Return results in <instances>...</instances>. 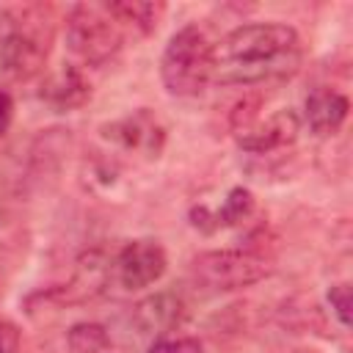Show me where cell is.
<instances>
[{"label":"cell","mask_w":353,"mask_h":353,"mask_svg":"<svg viewBox=\"0 0 353 353\" xmlns=\"http://www.w3.org/2000/svg\"><path fill=\"white\" fill-rule=\"evenodd\" d=\"M303 41L284 22H248L229 30L212 52V80L221 85H256L298 72Z\"/></svg>","instance_id":"cell-1"},{"label":"cell","mask_w":353,"mask_h":353,"mask_svg":"<svg viewBox=\"0 0 353 353\" xmlns=\"http://www.w3.org/2000/svg\"><path fill=\"white\" fill-rule=\"evenodd\" d=\"M55 22L50 8L36 3L8 6L0 11V72L11 80L36 77L50 55Z\"/></svg>","instance_id":"cell-2"},{"label":"cell","mask_w":353,"mask_h":353,"mask_svg":"<svg viewBox=\"0 0 353 353\" xmlns=\"http://www.w3.org/2000/svg\"><path fill=\"white\" fill-rule=\"evenodd\" d=\"M215 44L199 25L179 28L160 58V80L171 97H196L212 80Z\"/></svg>","instance_id":"cell-3"},{"label":"cell","mask_w":353,"mask_h":353,"mask_svg":"<svg viewBox=\"0 0 353 353\" xmlns=\"http://www.w3.org/2000/svg\"><path fill=\"white\" fill-rule=\"evenodd\" d=\"M124 28L108 14L105 6L77 3L66 14V47L83 66H105L119 55Z\"/></svg>","instance_id":"cell-4"},{"label":"cell","mask_w":353,"mask_h":353,"mask_svg":"<svg viewBox=\"0 0 353 353\" xmlns=\"http://www.w3.org/2000/svg\"><path fill=\"white\" fill-rule=\"evenodd\" d=\"M190 273L201 287L232 292L251 287L270 276V262L254 251L243 248H215L201 251L190 259Z\"/></svg>","instance_id":"cell-5"},{"label":"cell","mask_w":353,"mask_h":353,"mask_svg":"<svg viewBox=\"0 0 353 353\" xmlns=\"http://www.w3.org/2000/svg\"><path fill=\"white\" fill-rule=\"evenodd\" d=\"M165 265L168 256L157 240L152 237L130 240L113 254V279L124 290H143L163 279Z\"/></svg>","instance_id":"cell-6"},{"label":"cell","mask_w":353,"mask_h":353,"mask_svg":"<svg viewBox=\"0 0 353 353\" xmlns=\"http://www.w3.org/2000/svg\"><path fill=\"white\" fill-rule=\"evenodd\" d=\"M113 279V256L105 248H88L74 259L69 281L55 290L58 303H85L99 298Z\"/></svg>","instance_id":"cell-7"},{"label":"cell","mask_w":353,"mask_h":353,"mask_svg":"<svg viewBox=\"0 0 353 353\" xmlns=\"http://www.w3.org/2000/svg\"><path fill=\"white\" fill-rule=\"evenodd\" d=\"M102 132H105L108 141L119 143L121 149L138 152V154H149V157H154L160 152L163 141H165L163 124L146 108H141V110H135V113H130V116H124V119H119L113 124H105Z\"/></svg>","instance_id":"cell-8"},{"label":"cell","mask_w":353,"mask_h":353,"mask_svg":"<svg viewBox=\"0 0 353 353\" xmlns=\"http://www.w3.org/2000/svg\"><path fill=\"white\" fill-rule=\"evenodd\" d=\"M301 132V119L284 108V110H276L270 113L265 121H251L248 127H243L237 135V143L245 149V152H254V154H268V152H276V149H284L290 146Z\"/></svg>","instance_id":"cell-9"},{"label":"cell","mask_w":353,"mask_h":353,"mask_svg":"<svg viewBox=\"0 0 353 353\" xmlns=\"http://www.w3.org/2000/svg\"><path fill=\"white\" fill-rule=\"evenodd\" d=\"M185 320V301L174 290H160L141 298L132 306V323L141 334L163 336L171 334Z\"/></svg>","instance_id":"cell-10"},{"label":"cell","mask_w":353,"mask_h":353,"mask_svg":"<svg viewBox=\"0 0 353 353\" xmlns=\"http://www.w3.org/2000/svg\"><path fill=\"white\" fill-rule=\"evenodd\" d=\"M347 110H350L347 97L339 94L336 88H328V85L312 88L303 99V121L320 138L339 132L345 119H347Z\"/></svg>","instance_id":"cell-11"},{"label":"cell","mask_w":353,"mask_h":353,"mask_svg":"<svg viewBox=\"0 0 353 353\" xmlns=\"http://www.w3.org/2000/svg\"><path fill=\"white\" fill-rule=\"evenodd\" d=\"M39 97H41L52 110L69 113V110L80 108V105L91 97V85H88V80L83 77V72L69 63V66L52 72V74L41 83Z\"/></svg>","instance_id":"cell-12"},{"label":"cell","mask_w":353,"mask_h":353,"mask_svg":"<svg viewBox=\"0 0 353 353\" xmlns=\"http://www.w3.org/2000/svg\"><path fill=\"white\" fill-rule=\"evenodd\" d=\"M254 212V196L245 188H232L218 210H210L207 204H199L190 210V223L201 232H218L226 226L243 223Z\"/></svg>","instance_id":"cell-13"},{"label":"cell","mask_w":353,"mask_h":353,"mask_svg":"<svg viewBox=\"0 0 353 353\" xmlns=\"http://www.w3.org/2000/svg\"><path fill=\"white\" fill-rule=\"evenodd\" d=\"M108 14L121 28H135L138 33H152L165 11L163 3H143V0H121V3H105Z\"/></svg>","instance_id":"cell-14"},{"label":"cell","mask_w":353,"mask_h":353,"mask_svg":"<svg viewBox=\"0 0 353 353\" xmlns=\"http://www.w3.org/2000/svg\"><path fill=\"white\" fill-rule=\"evenodd\" d=\"M66 345L72 353H108L110 334L99 323H74L66 334Z\"/></svg>","instance_id":"cell-15"},{"label":"cell","mask_w":353,"mask_h":353,"mask_svg":"<svg viewBox=\"0 0 353 353\" xmlns=\"http://www.w3.org/2000/svg\"><path fill=\"white\" fill-rule=\"evenodd\" d=\"M146 353H204L201 342L196 336H182V334H163L154 336Z\"/></svg>","instance_id":"cell-16"},{"label":"cell","mask_w":353,"mask_h":353,"mask_svg":"<svg viewBox=\"0 0 353 353\" xmlns=\"http://www.w3.org/2000/svg\"><path fill=\"white\" fill-rule=\"evenodd\" d=\"M328 306H331L336 323L342 328H347L350 325V284L347 281H339V284L328 287Z\"/></svg>","instance_id":"cell-17"},{"label":"cell","mask_w":353,"mask_h":353,"mask_svg":"<svg viewBox=\"0 0 353 353\" xmlns=\"http://www.w3.org/2000/svg\"><path fill=\"white\" fill-rule=\"evenodd\" d=\"M19 347H22L19 328L11 320L0 317V353H19Z\"/></svg>","instance_id":"cell-18"},{"label":"cell","mask_w":353,"mask_h":353,"mask_svg":"<svg viewBox=\"0 0 353 353\" xmlns=\"http://www.w3.org/2000/svg\"><path fill=\"white\" fill-rule=\"evenodd\" d=\"M11 121H14V99H11V94L0 85V138L8 132Z\"/></svg>","instance_id":"cell-19"}]
</instances>
